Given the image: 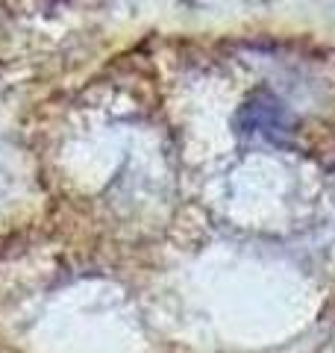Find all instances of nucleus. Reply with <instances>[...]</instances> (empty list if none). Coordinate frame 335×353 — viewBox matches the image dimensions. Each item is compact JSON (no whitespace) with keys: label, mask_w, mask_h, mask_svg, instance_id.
Wrapping results in <instances>:
<instances>
[{"label":"nucleus","mask_w":335,"mask_h":353,"mask_svg":"<svg viewBox=\"0 0 335 353\" xmlns=\"http://www.w3.org/2000/svg\"><path fill=\"white\" fill-rule=\"evenodd\" d=\"M288 124H292V118H288L285 106L279 103L276 97L265 94V92L244 103L238 109V115H236L238 132H244V136H256V139H274L276 141L288 130Z\"/></svg>","instance_id":"nucleus-1"}]
</instances>
